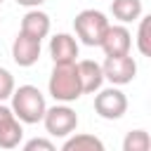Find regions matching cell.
Masks as SVG:
<instances>
[{
  "mask_svg": "<svg viewBox=\"0 0 151 151\" xmlns=\"http://www.w3.org/2000/svg\"><path fill=\"white\" fill-rule=\"evenodd\" d=\"M151 149V137L146 130H130L123 137V151H149Z\"/></svg>",
  "mask_w": 151,
  "mask_h": 151,
  "instance_id": "cell-15",
  "label": "cell"
},
{
  "mask_svg": "<svg viewBox=\"0 0 151 151\" xmlns=\"http://www.w3.org/2000/svg\"><path fill=\"white\" fill-rule=\"evenodd\" d=\"M59 151H106V146L97 134L80 132V134L66 137V142H64V146Z\"/></svg>",
  "mask_w": 151,
  "mask_h": 151,
  "instance_id": "cell-14",
  "label": "cell"
},
{
  "mask_svg": "<svg viewBox=\"0 0 151 151\" xmlns=\"http://www.w3.org/2000/svg\"><path fill=\"white\" fill-rule=\"evenodd\" d=\"M12 59H14L17 66H24V68L38 64V59H40V40L28 38V35H24L19 31L14 42H12Z\"/></svg>",
  "mask_w": 151,
  "mask_h": 151,
  "instance_id": "cell-8",
  "label": "cell"
},
{
  "mask_svg": "<svg viewBox=\"0 0 151 151\" xmlns=\"http://www.w3.org/2000/svg\"><path fill=\"white\" fill-rule=\"evenodd\" d=\"M12 113L19 123H26V125H33V123H40L45 111H47V104H45V94L35 87V85H19L14 87L12 92Z\"/></svg>",
  "mask_w": 151,
  "mask_h": 151,
  "instance_id": "cell-1",
  "label": "cell"
},
{
  "mask_svg": "<svg viewBox=\"0 0 151 151\" xmlns=\"http://www.w3.org/2000/svg\"><path fill=\"white\" fill-rule=\"evenodd\" d=\"M21 137H24L21 123L14 118V113H12L9 106L0 104V149H14V146H19Z\"/></svg>",
  "mask_w": 151,
  "mask_h": 151,
  "instance_id": "cell-10",
  "label": "cell"
},
{
  "mask_svg": "<svg viewBox=\"0 0 151 151\" xmlns=\"http://www.w3.org/2000/svg\"><path fill=\"white\" fill-rule=\"evenodd\" d=\"M2 2H5V0H0V5H2Z\"/></svg>",
  "mask_w": 151,
  "mask_h": 151,
  "instance_id": "cell-20",
  "label": "cell"
},
{
  "mask_svg": "<svg viewBox=\"0 0 151 151\" xmlns=\"http://www.w3.org/2000/svg\"><path fill=\"white\" fill-rule=\"evenodd\" d=\"M94 111L99 118L104 120H118L125 116L127 111V97L120 87H106V90H99L97 97H94Z\"/></svg>",
  "mask_w": 151,
  "mask_h": 151,
  "instance_id": "cell-5",
  "label": "cell"
},
{
  "mask_svg": "<svg viewBox=\"0 0 151 151\" xmlns=\"http://www.w3.org/2000/svg\"><path fill=\"white\" fill-rule=\"evenodd\" d=\"M76 71H78V78H80L83 94H92V92L101 90V83H104L101 64H97L94 59H80V61H76Z\"/></svg>",
  "mask_w": 151,
  "mask_h": 151,
  "instance_id": "cell-11",
  "label": "cell"
},
{
  "mask_svg": "<svg viewBox=\"0 0 151 151\" xmlns=\"http://www.w3.org/2000/svg\"><path fill=\"white\" fill-rule=\"evenodd\" d=\"M99 47L104 50L106 57H125V54H130V47H132V33L123 24H113L106 28Z\"/></svg>",
  "mask_w": 151,
  "mask_h": 151,
  "instance_id": "cell-7",
  "label": "cell"
},
{
  "mask_svg": "<svg viewBox=\"0 0 151 151\" xmlns=\"http://www.w3.org/2000/svg\"><path fill=\"white\" fill-rule=\"evenodd\" d=\"M47 90H50L52 99L59 104H71V101L80 99L83 90H80V78L76 71V64H54L50 80H47Z\"/></svg>",
  "mask_w": 151,
  "mask_h": 151,
  "instance_id": "cell-2",
  "label": "cell"
},
{
  "mask_svg": "<svg viewBox=\"0 0 151 151\" xmlns=\"http://www.w3.org/2000/svg\"><path fill=\"white\" fill-rule=\"evenodd\" d=\"M109 26H111V24H109L106 14L99 12V9H83V12H78L76 19H73L76 35H78L80 42L87 45V47H99Z\"/></svg>",
  "mask_w": 151,
  "mask_h": 151,
  "instance_id": "cell-3",
  "label": "cell"
},
{
  "mask_svg": "<svg viewBox=\"0 0 151 151\" xmlns=\"http://www.w3.org/2000/svg\"><path fill=\"white\" fill-rule=\"evenodd\" d=\"M14 87H17V85H14V76H12L7 68H0V104L12 97Z\"/></svg>",
  "mask_w": 151,
  "mask_h": 151,
  "instance_id": "cell-17",
  "label": "cell"
},
{
  "mask_svg": "<svg viewBox=\"0 0 151 151\" xmlns=\"http://www.w3.org/2000/svg\"><path fill=\"white\" fill-rule=\"evenodd\" d=\"M17 5H21V7H28V9H38L42 2H47V0H14Z\"/></svg>",
  "mask_w": 151,
  "mask_h": 151,
  "instance_id": "cell-19",
  "label": "cell"
},
{
  "mask_svg": "<svg viewBox=\"0 0 151 151\" xmlns=\"http://www.w3.org/2000/svg\"><path fill=\"white\" fill-rule=\"evenodd\" d=\"M50 57L54 64H76L78 61V40L71 33H57L50 38Z\"/></svg>",
  "mask_w": 151,
  "mask_h": 151,
  "instance_id": "cell-9",
  "label": "cell"
},
{
  "mask_svg": "<svg viewBox=\"0 0 151 151\" xmlns=\"http://www.w3.org/2000/svg\"><path fill=\"white\" fill-rule=\"evenodd\" d=\"M149 28H151V17H139V28H137V50L149 57L151 54V35H149Z\"/></svg>",
  "mask_w": 151,
  "mask_h": 151,
  "instance_id": "cell-16",
  "label": "cell"
},
{
  "mask_svg": "<svg viewBox=\"0 0 151 151\" xmlns=\"http://www.w3.org/2000/svg\"><path fill=\"white\" fill-rule=\"evenodd\" d=\"M42 123L52 137H71L78 127V113L68 104H54L52 109L45 111Z\"/></svg>",
  "mask_w": 151,
  "mask_h": 151,
  "instance_id": "cell-4",
  "label": "cell"
},
{
  "mask_svg": "<svg viewBox=\"0 0 151 151\" xmlns=\"http://www.w3.org/2000/svg\"><path fill=\"white\" fill-rule=\"evenodd\" d=\"M101 73H104V80H109L113 87H120V85H127L134 80L137 76V61L125 54V57H106L104 64H101Z\"/></svg>",
  "mask_w": 151,
  "mask_h": 151,
  "instance_id": "cell-6",
  "label": "cell"
},
{
  "mask_svg": "<svg viewBox=\"0 0 151 151\" xmlns=\"http://www.w3.org/2000/svg\"><path fill=\"white\" fill-rule=\"evenodd\" d=\"M21 151H57V146L47 139V137H33L24 144Z\"/></svg>",
  "mask_w": 151,
  "mask_h": 151,
  "instance_id": "cell-18",
  "label": "cell"
},
{
  "mask_svg": "<svg viewBox=\"0 0 151 151\" xmlns=\"http://www.w3.org/2000/svg\"><path fill=\"white\" fill-rule=\"evenodd\" d=\"M50 28H52V21H50V14L42 12V9H28L24 17H21V33L28 35V38H35L42 42V38L50 35Z\"/></svg>",
  "mask_w": 151,
  "mask_h": 151,
  "instance_id": "cell-12",
  "label": "cell"
},
{
  "mask_svg": "<svg viewBox=\"0 0 151 151\" xmlns=\"http://www.w3.org/2000/svg\"><path fill=\"white\" fill-rule=\"evenodd\" d=\"M142 12H144L142 0H111V14L123 26L125 24H132V21H139Z\"/></svg>",
  "mask_w": 151,
  "mask_h": 151,
  "instance_id": "cell-13",
  "label": "cell"
}]
</instances>
